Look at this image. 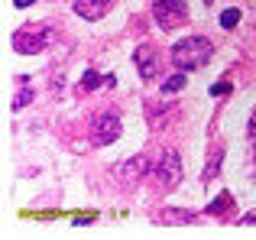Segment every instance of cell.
Segmentation results:
<instances>
[{
  "label": "cell",
  "mask_w": 256,
  "mask_h": 240,
  "mask_svg": "<svg viewBox=\"0 0 256 240\" xmlns=\"http://www.w3.org/2000/svg\"><path fill=\"white\" fill-rule=\"evenodd\" d=\"M220 159H224V150H214L211 152V159H208V166H204V172H201V178H204V182H211L214 176H218V169H220Z\"/></svg>",
  "instance_id": "8fae6325"
},
{
  "label": "cell",
  "mask_w": 256,
  "mask_h": 240,
  "mask_svg": "<svg viewBox=\"0 0 256 240\" xmlns=\"http://www.w3.org/2000/svg\"><path fill=\"white\" fill-rule=\"evenodd\" d=\"M178 182H182V159H178L175 150H166L162 159H159V166L152 169V185H156L159 192H172Z\"/></svg>",
  "instance_id": "7a4b0ae2"
},
{
  "label": "cell",
  "mask_w": 256,
  "mask_h": 240,
  "mask_svg": "<svg viewBox=\"0 0 256 240\" xmlns=\"http://www.w3.org/2000/svg\"><path fill=\"white\" fill-rule=\"evenodd\" d=\"M156 218L166 221V224H194L198 221V211H192V208H162Z\"/></svg>",
  "instance_id": "9c48e42d"
},
{
  "label": "cell",
  "mask_w": 256,
  "mask_h": 240,
  "mask_svg": "<svg viewBox=\"0 0 256 240\" xmlns=\"http://www.w3.org/2000/svg\"><path fill=\"white\" fill-rule=\"evenodd\" d=\"M230 204H234V198L227 195V192H220V195L208 204V214H214V218H218V214H227V211H230Z\"/></svg>",
  "instance_id": "30bf717a"
},
{
  "label": "cell",
  "mask_w": 256,
  "mask_h": 240,
  "mask_svg": "<svg viewBox=\"0 0 256 240\" xmlns=\"http://www.w3.org/2000/svg\"><path fill=\"white\" fill-rule=\"evenodd\" d=\"M13 4H16L20 10H23V6H32V4H36V0H13Z\"/></svg>",
  "instance_id": "d6986e66"
},
{
  "label": "cell",
  "mask_w": 256,
  "mask_h": 240,
  "mask_svg": "<svg viewBox=\"0 0 256 240\" xmlns=\"http://www.w3.org/2000/svg\"><path fill=\"white\" fill-rule=\"evenodd\" d=\"M13 49L20 52V56H36V52L46 49V42H49V32L42 30V26H23V30L13 32Z\"/></svg>",
  "instance_id": "5b68a950"
},
{
  "label": "cell",
  "mask_w": 256,
  "mask_h": 240,
  "mask_svg": "<svg viewBox=\"0 0 256 240\" xmlns=\"http://www.w3.org/2000/svg\"><path fill=\"white\" fill-rule=\"evenodd\" d=\"M124 133V124H120V114L117 110H104L91 120V143L94 146H110L114 140H120Z\"/></svg>",
  "instance_id": "3957f363"
},
{
  "label": "cell",
  "mask_w": 256,
  "mask_h": 240,
  "mask_svg": "<svg viewBox=\"0 0 256 240\" xmlns=\"http://www.w3.org/2000/svg\"><path fill=\"white\" fill-rule=\"evenodd\" d=\"M230 91H234L230 82H214L211 84V98H224V94H230Z\"/></svg>",
  "instance_id": "2e32d148"
},
{
  "label": "cell",
  "mask_w": 256,
  "mask_h": 240,
  "mask_svg": "<svg viewBox=\"0 0 256 240\" xmlns=\"http://www.w3.org/2000/svg\"><path fill=\"white\" fill-rule=\"evenodd\" d=\"M98 84H104V78H100V75H98L94 68H88L84 75H82V84H78V88H82V91H94Z\"/></svg>",
  "instance_id": "4fadbf2b"
},
{
  "label": "cell",
  "mask_w": 256,
  "mask_h": 240,
  "mask_svg": "<svg viewBox=\"0 0 256 240\" xmlns=\"http://www.w3.org/2000/svg\"><path fill=\"white\" fill-rule=\"evenodd\" d=\"M240 224H246V228H256V214H246V218H244Z\"/></svg>",
  "instance_id": "ac0fdd59"
},
{
  "label": "cell",
  "mask_w": 256,
  "mask_h": 240,
  "mask_svg": "<svg viewBox=\"0 0 256 240\" xmlns=\"http://www.w3.org/2000/svg\"><path fill=\"white\" fill-rule=\"evenodd\" d=\"M146 172H150V159H146V156H130L117 169V182L124 185V188H133V185H136Z\"/></svg>",
  "instance_id": "8992f818"
},
{
  "label": "cell",
  "mask_w": 256,
  "mask_h": 240,
  "mask_svg": "<svg viewBox=\"0 0 256 240\" xmlns=\"http://www.w3.org/2000/svg\"><path fill=\"white\" fill-rule=\"evenodd\" d=\"M72 6H75V13H78L82 20L94 23V20H100V16H104V13L114 6V0H75Z\"/></svg>",
  "instance_id": "ba28073f"
},
{
  "label": "cell",
  "mask_w": 256,
  "mask_h": 240,
  "mask_svg": "<svg viewBox=\"0 0 256 240\" xmlns=\"http://www.w3.org/2000/svg\"><path fill=\"white\" fill-rule=\"evenodd\" d=\"M214 42L208 36H185L182 42L172 46V65L178 72H198L211 62Z\"/></svg>",
  "instance_id": "6da1fadb"
},
{
  "label": "cell",
  "mask_w": 256,
  "mask_h": 240,
  "mask_svg": "<svg viewBox=\"0 0 256 240\" xmlns=\"http://www.w3.org/2000/svg\"><path fill=\"white\" fill-rule=\"evenodd\" d=\"M30 101H32V91H30V88H23V91H16V98H13L10 108H13V110H23Z\"/></svg>",
  "instance_id": "9a60e30c"
},
{
  "label": "cell",
  "mask_w": 256,
  "mask_h": 240,
  "mask_svg": "<svg viewBox=\"0 0 256 240\" xmlns=\"http://www.w3.org/2000/svg\"><path fill=\"white\" fill-rule=\"evenodd\" d=\"M237 23H240V10H234V6H230V10L220 13V26H224V30H234Z\"/></svg>",
  "instance_id": "5bb4252c"
},
{
  "label": "cell",
  "mask_w": 256,
  "mask_h": 240,
  "mask_svg": "<svg viewBox=\"0 0 256 240\" xmlns=\"http://www.w3.org/2000/svg\"><path fill=\"white\" fill-rule=\"evenodd\" d=\"M91 221H94V214H88V218H75V228H88Z\"/></svg>",
  "instance_id": "e0dca14e"
},
{
  "label": "cell",
  "mask_w": 256,
  "mask_h": 240,
  "mask_svg": "<svg viewBox=\"0 0 256 240\" xmlns=\"http://www.w3.org/2000/svg\"><path fill=\"white\" fill-rule=\"evenodd\" d=\"M185 88V72H178V75H169L162 82V94H175V91Z\"/></svg>",
  "instance_id": "7c38bea8"
},
{
  "label": "cell",
  "mask_w": 256,
  "mask_h": 240,
  "mask_svg": "<svg viewBox=\"0 0 256 240\" xmlns=\"http://www.w3.org/2000/svg\"><path fill=\"white\" fill-rule=\"evenodd\" d=\"M133 62H136V72L143 82H150V78H156L159 65H156V52H152V46H140L136 52H133Z\"/></svg>",
  "instance_id": "52a82bcc"
},
{
  "label": "cell",
  "mask_w": 256,
  "mask_h": 240,
  "mask_svg": "<svg viewBox=\"0 0 256 240\" xmlns=\"http://www.w3.org/2000/svg\"><path fill=\"white\" fill-rule=\"evenodd\" d=\"M152 16L162 30H178L188 20V4L185 0H152Z\"/></svg>",
  "instance_id": "277c9868"
}]
</instances>
